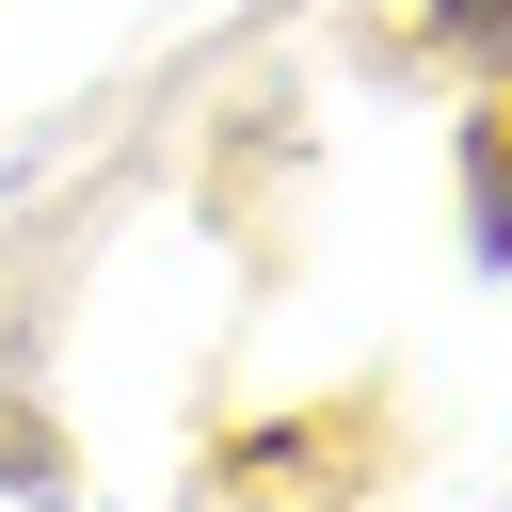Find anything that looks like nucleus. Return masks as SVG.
I'll return each mask as SVG.
<instances>
[{
  "label": "nucleus",
  "instance_id": "obj_1",
  "mask_svg": "<svg viewBox=\"0 0 512 512\" xmlns=\"http://www.w3.org/2000/svg\"><path fill=\"white\" fill-rule=\"evenodd\" d=\"M432 16H448V32H496V0H432Z\"/></svg>",
  "mask_w": 512,
  "mask_h": 512
}]
</instances>
